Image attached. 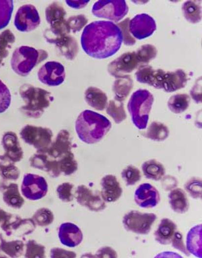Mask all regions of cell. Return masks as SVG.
Returning a JSON list of instances; mask_svg holds the SVG:
<instances>
[{
	"instance_id": "cell-1",
	"label": "cell",
	"mask_w": 202,
	"mask_h": 258,
	"mask_svg": "<svg viewBox=\"0 0 202 258\" xmlns=\"http://www.w3.org/2000/svg\"><path fill=\"white\" fill-rule=\"evenodd\" d=\"M122 37L118 25L110 21L98 20L88 24L83 29L81 43L82 49L89 56L107 58L120 48Z\"/></svg>"
},
{
	"instance_id": "cell-2",
	"label": "cell",
	"mask_w": 202,
	"mask_h": 258,
	"mask_svg": "<svg viewBox=\"0 0 202 258\" xmlns=\"http://www.w3.org/2000/svg\"><path fill=\"white\" fill-rule=\"evenodd\" d=\"M110 121L103 115L90 110L80 113L75 122V130L80 139L87 144L100 141L111 128Z\"/></svg>"
},
{
	"instance_id": "cell-3",
	"label": "cell",
	"mask_w": 202,
	"mask_h": 258,
	"mask_svg": "<svg viewBox=\"0 0 202 258\" xmlns=\"http://www.w3.org/2000/svg\"><path fill=\"white\" fill-rule=\"evenodd\" d=\"M19 94L24 104L20 108L25 116L37 119L41 116L54 100L52 93L45 89L30 84H23L19 88Z\"/></svg>"
},
{
	"instance_id": "cell-4",
	"label": "cell",
	"mask_w": 202,
	"mask_h": 258,
	"mask_svg": "<svg viewBox=\"0 0 202 258\" xmlns=\"http://www.w3.org/2000/svg\"><path fill=\"white\" fill-rule=\"evenodd\" d=\"M48 57L46 51L29 46H21L16 48L12 56L11 66L19 76H27L32 69Z\"/></svg>"
},
{
	"instance_id": "cell-5",
	"label": "cell",
	"mask_w": 202,
	"mask_h": 258,
	"mask_svg": "<svg viewBox=\"0 0 202 258\" xmlns=\"http://www.w3.org/2000/svg\"><path fill=\"white\" fill-rule=\"evenodd\" d=\"M153 102V95L144 89L135 91L128 100V111L132 122L139 129L146 128Z\"/></svg>"
},
{
	"instance_id": "cell-6",
	"label": "cell",
	"mask_w": 202,
	"mask_h": 258,
	"mask_svg": "<svg viewBox=\"0 0 202 258\" xmlns=\"http://www.w3.org/2000/svg\"><path fill=\"white\" fill-rule=\"evenodd\" d=\"M156 219L157 216L154 213L131 210L124 215L122 224L127 231L139 235H147Z\"/></svg>"
},
{
	"instance_id": "cell-7",
	"label": "cell",
	"mask_w": 202,
	"mask_h": 258,
	"mask_svg": "<svg viewBox=\"0 0 202 258\" xmlns=\"http://www.w3.org/2000/svg\"><path fill=\"white\" fill-rule=\"evenodd\" d=\"M128 10L124 0H99L93 5L92 13L97 17L117 22L124 18Z\"/></svg>"
},
{
	"instance_id": "cell-8",
	"label": "cell",
	"mask_w": 202,
	"mask_h": 258,
	"mask_svg": "<svg viewBox=\"0 0 202 258\" xmlns=\"http://www.w3.org/2000/svg\"><path fill=\"white\" fill-rule=\"evenodd\" d=\"M20 135L25 142L33 146L37 151L47 148L52 142V131L46 127L25 125L21 128Z\"/></svg>"
},
{
	"instance_id": "cell-9",
	"label": "cell",
	"mask_w": 202,
	"mask_h": 258,
	"mask_svg": "<svg viewBox=\"0 0 202 258\" xmlns=\"http://www.w3.org/2000/svg\"><path fill=\"white\" fill-rule=\"evenodd\" d=\"M40 23V19L38 11L35 6L31 4L20 6L14 18L15 27L22 32H28L35 30Z\"/></svg>"
},
{
	"instance_id": "cell-10",
	"label": "cell",
	"mask_w": 202,
	"mask_h": 258,
	"mask_svg": "<svg viewBox=\"0 0 202 258\" xmlns=\"http://www.w3.org/2000/svg\"><path fill=\"white\" fill-rule=\"evenodd\" d=\"M47 190V183L43 177L33 174L24 175L21 191L26 198L33 200L40 199L46 194Z\"/></svg>"
},
{
	"instance_id": "cell-11",
	"label": "cell",
	"mask_w": 202,
	"mask_h": 258,
	"mask_svg": "<svg viewBox=\"0 0 202 258\" xmlns=\"http://www.w3.org/2000/svg\"><path fill=\"white\" fill-rule=\"evenodd\" d=\"M139 64L136 52H127L110 62L107 66V71L111 76L118 78L128 75Z\"/></svg>"
},
{
	"instance_id": "cell-12",
	"label": "cell",
	"mask_w": 202,
	"mask_h": 258,
	"mask_svg": "<svg viewBox=\"0 0 202 258\" xmlns=\"http://www.w3.org/2000/svg\"><path fill=\"white\" fill-rule=\"evenodd\" d=\"M39 80L49 86H57L62 83L65 78L64 66L56 61H49L44 64L38 72Z\"/></svg>"
},
{
	"instance_id": "cell-13",
	"label": "cell",
	"mask_w": 202,
	"mask_h": 258,
	"mask_svg": "<svg viewBox=\"0 0 202 258\" xmlns=\"http://www.w3.org/2000/svg\"><path fill=\"white\" fill-rule=\"evenodd\" d=\"M72 143L69 132L65 129L61 130L53 142L46 148L39 150L52 160L58 162L63 156L71 152Z\"/></svg>"
},
{
	"instance_id": "cell-14",
	"label": "cell",
	"mask_w": 202,
	"mask_h": 258,
	"mask_svg": "<svg viewBox=\"0 0 202 258\" xmlns=\"http://www.w3.org/2000/svg\"><path fill=\"white\" fill-rule=\"evenodd\" d=\"M156 27L154 19L150 15L144 13L136 15L129 22V29L131 34L133 37L140 40L152 35Z\"/></svg>"
},
{
	"instance_id": "cell-15",
	"label": "cell",
	"mask_w": 202,
	"mask_h": 258,
	"mask_svg": "<svg viewBox=\"0 0 202 258\" xmlns=\"http://www.w3.org/2000/svg\"><path fill=\"white\" fill-rule=\"evenodd\" d=\"M134 200L140 207L151 208L157 206L160 201V195L158 190L151 184L143 183L136 189Z\"/></svg>"
},
{
	"instance_id": "cell-16",
	"label": "cell",
	"mask_w": 202,
	"mask_h": 258,
	"mask_svg": "<svg viewBox=\"0 0 202 258\" xmlns=\"http://www.w3.org/2000/svg\"><path fill=\"white\" fill-rule=\"evenodd\" d=\"M5 153L0 159L12 163L20 161L23 157V151L16 134L12 131L5 132L1 140Z\"/></svg>"
},
{
	"instance_id": "cell-17",
	"label": "cell",
	"mask_w": 202,
	"mask_h": 258,
	"mask_svg": "<svg viewBox=\"0 0 202 258\" xmlns=\"http://www.w3.org/2000/svg\"><path fill=\"white\" fill-rule=\"evenodd\" d=\"M76 198L80 204L93 211H100L106 207L105 201L102 199L101 193H94L83 185L78 187Z\"/></svg>"
},
{
	"instance_id": "cell-18",
	"label": "cell",
	"mask_w": 202,
	"mask_h": 258,
	"mask_svg": "<svg viewBox=\"0 0 202 258\" xmlns=\"http://www.w3.org/2000/svg\"><path fill=\"white\" fill-rule=\"evenodd\" d=\"M165 71L155 69L148 64L141 65L135 74L136 80L141 83L146 84L157 89H162V82Z\"/></svg>"
},
{
	"instance_id": "cell-19",
	"label": "cell",
	"mask_w": 202,
	"mask_h": 258,
	"mask_svg": "<svg viewBox=\"0 0 202 258\" xmlns=\"http://www.w3.org/2000/svg\"><path fill=\"white\" fill-rule=\"evenodd\" d=\"M101 195L105 202H115L122 194V189L114 175L109 174L104 176L101 180Z\"/></svg>"
},
{
	"instance_id": "cell-20",
	"label": "cell",
	"mask_w": 202,
	"mask_h": 258,
	"mask_svg": "<svg viewBox=\"0 0 202 258\" xmlns=\"http://www.w3.org/2000/svg\"><path fill=\"white\" fill-rule=\"evenodd\" d=\"M58 235L61 243L69 247L78 245L83 238L80 229L76 225L70 222L61 224L59 227Z\"/></svg>"
},
{
	"instance_id": "cell-21",
	"label": "cell",
	"mask_w": 202,
	"mask_h": 258,
	"mask_svg": "<svg viewBox=\"0 0 202 258\" xmlns=\"http://www.w3.org/2000/svg\"><path fill=\"white\" fill-rule=\"evenodd\" d=\"M188 79L187 74L182 69L165 71L162 89L167 93L175 92L184 87Z\"/></svg>"
},
{
	"instance_id": "cell-22",
	"label": "cell",
	"mask_w": 202,
	"mask_h": 258,
	"mask_svg": "<svg viewBox=\"0 0 202 258\" xmlns=\"http://www.w3.org/2000/svg\"><path fill=\"white\" fill-rule=\"evenodd\" d=\"M177 229V225L172 220L168 218H162L154 233L155 240L162 245L169 244Z\"/></svg>"
},
{
	"instance_id": "cell-23",
	"label": "cell",
	"mask_w": 202,
	"mask_h": 258,
	"mask_svg": "<svg viewBox=\"0 0 202 258\" xmlns=\"http://www.w3.org/2000/svg\"><path fill=\"white\" fill-rule=\"evenodd\" d=\"M54 44L60 54L68 60H73L78 54V42L75 38L70 35L60 38Z\"/></svg>"
},
{
	"instance_id": "cell-24",
	"label": "cell",
	"mask_w": 202,
	"mask_h": 258,
	"mask_svg": "<svg viewBox=\"0 0 202 258\" xmlns=\"http://www.w3.org/2000/svg\"><path fill=\"white\" fill-rule=\"evenodd\" d=\"M84 99L86 103L93 108L102 111L106 107L107 97L101 89L96 87H89L84 92Z\"/></svg>"
},
{
	"instance_id": "cell-25",
	"label": "cell",
	"mask_w": 202,
	"mask_h": 258,
	"mask_svg": "<svg viewBox=\"0 0 202 258\" xmlns=\"http://www.w3.org/2000/svg\"><path fill=\"white\" fill-rule=\"evenodd\" d=\"M171 208L177 213L183 214L189 207V202L185 192L181 188H175L168 195Z\"/></svg>"
},
{
	"instance_id": "cell-26",
	"label": "cell",
	"mask_w": 202,
	"mask_h": 258,
	"mask_svg": "<svg viewBox=\"0 0 202 258\" xmlns=\"http://www.w3.org/2000/svg\"><path fill=\"white\" fill-rule=\"evenodd\" d=\"M186 249L198 258H202V224L192 227L186 238Z\"/></svg>"
},
{
	"instance_id": "cell-27",
	"label": "cell",
	"mask_w": 202,
	"mask_h": 258,
	"mask_svg": "<svg viewBox=\"0 0 202 258\" xmlns=\"http://www.w3.org/2000/svg\"><path fill=\"white\" fill-rule=\"evenodd\" d=\"M133 87V80L130 76L116 78L112 85L114 99L123 101L127 98Z\"/></svg>"
},
{
	"instance_id": "cell-28",
	"label": "cell",
	"mask_w": 202,
	"mask_h": 258,
	"mask_svg": "<svg viewBox=\"0 0 202 258\" xmlns=\"http://www.w3.org/2000/svg\"><path fill=\"white\" fill-rule=\"evenodd\" d=\"M141 169L146 178L158 181L162 179L165 173V169L162 163L155 159H151L144 162Z\"/></svg>"
},
{
	"instance_id": "cell-29",
	"label": "cell",
	"mask_w": 202,
	"mask_h": 258,
	"mask_svg": "<svg viewBox=\"0 0 202 258\" xmlns=\"http://www.w3.org/2000/svg\"><path fill=\"white\" fill-rule=\"evenodd\" d=\"M169 135V130L164 123L154 121L151 123L143 136L154 141H162L166 139Z\"/></svg>"
},
{
	"instance_id": "cell-30",
	"label": "cell",
	"mask_w": 202,
	"mask_h": 258,
	"mask_svg": "<svg viewBox=\"0 0 202 258\" xmlns=\"http://www.w3.org/2000/svg\"><path fill=\"white\" fill-rule=\"evenodd\" d=\"M182 10L184 17L189 22L197 23L201 20V6L198 2L186 1L182 4Z\"/></svg>"
},
{
	"instance_id": "cell-31",
	"label": "cell",
	"mask_w": 202,
	"mask_h": 258,
	"mask_svg": "<svg viewBox=\"0 0 202 258\" xmlns=\"http://www.w3.org/2000/svg\"><path fill=\"white\" fill-rule=\"evenodd\" d=\"M3 198L8 206L15 208H20L24 202L16 183H11L5 188Z\"/></svg>"
},
{
	"instance_id": "cell-32",
	"label": "cell",
	"mask_w": 202,
	"mask_h": 258,
	"mask_svg": "<svg viewBox=\"0 0 202 258\" xmlns=\"http://www.w3.org/2000/svg\"><path fill=\"white\" fill-rule=\"evenodd\" d=\"M66 11L62 5L58 2L50 4L45 9V18L49 25L65 20Z\"/></svg>"
},
{
	"instance_id": "cell-33",
	"label": "cell",
	"mask_w": 202,
	"mask_h": 258,
	"mask_svg": "<svg viewBox=\"0 0 202 258\" xmlns=\"http://www.w3.org/2000/svg\"><path fill=\"white\" fill-rule=\"evenodd\" d=\"M190 102V97L187 94H177L170 97L167 106L173 113L181 114L188 108Z\"/></svg>"
},
{
	"instance_id": "cell-34",
	"label": "cell",
	"mask_w": 202,
	"mask_h": 258,
	"mask_svg": "<svg viewBox=\"0 0 202 258\" xmlns=\"http://www.w3.org/2000/svg\"><path fill=\"white\" fill-rule=\"evenodd\" d=\"M106 111L117 124L121 123L127 117L123 102L115 99L110 100L107 103Z\"/></svg>"
},
{
	"instance_id": "cell-35",
	"label": "cell",
	"mask_w": 202,
	"mask_h": 258,
	"mask_svg": "<svg viewBox=\"0 0 202 258\" xmlns=\"http://www.w3.org/2000/svg\"><path fill=\"white\" fill-rule=\"evenodd\" d=\"M15 41V35L10 30L6 29L0 33V67Z\"/></svg>"
},
{
	"instance_id": "cell-36",
	"label": "cell",
	"mask_w": 202,
	"mask_h": 258,
	"mask_svg": "<svg viewBox=\"0 0 202 258\" xmlns=\"http://www.w3.org/2000/svg\"><path fill=\"white\" fill-rule=\"evenodd\" d=\"M157 52L156 47L152 44H146L141 45L136 52L139 64H147L156 58Z\"/></svg>"
},
{
	"instance_id": "cell-37",
	"label": "cell",
	"mask_w": 202,
	"mask_h": 258,
	"mask_svg": "<svg viewBox=\"0 0 202 258\" xmlns=\"http://www.w3.org/2000/svg\"><path fill=\"white\" fill-rule=\"evenodd\" d=\"M61 173L69 175L74 173L78 168V164L72 152L65 155L58 161Z\"/></svg>"
},
{
	"instance_id": "cell-38",
	"label": "cell",
	"mask_w": 202,
	"mask_h": 258,
	"mask_svg": "<svg viewBox=\"0 0 202 258\" xmlns=\"http://www.w3.org/2000/svg\"><path fill=\"white\" fill-rule=\"evenodd\" d=\"M121 175L127 186L135 185L141 178L140 170L133 165H129L124 168L121 173Z\"/></svg>"
},
{
	"instance_id": "cell-39",
	"label": "cell",
	"mask_w": 202,
	"mask_h": 258,
	"mask_svg": "<svg viewBox=\"0 0 202 258\" xmlns=\"http://www.w3.org/2000/svg\"><path fill=\"white\" fill-rule=\"evenodd\" d=\"M13 8L12 0H0V30L8 24L11 18Z\"/></svg>"
},
{
	"instance_id": "cell-40",
	"label": "cell",
	"mask_w": 202,
	"mask_h": 258,
	"mask_svg": "<svg viewBox=\"0 0 202 258\" xmlns=\"http://www.w3.org/2000/svg\"><path fill=\"white\" fill-rule=\"evenodd\" d=\"M184 187L192 198L194 199L202 198V180L199 178L195 177L191 178L185 183Z\"/></svg>"
},
{
	"instance_id": "cell-41",
	"label": "cell",
	"mask_w": 202,
	"mask_h": 258,
	"mask_svg": "<svg viewBox=\"0 0 202 258\" xmlns=\"http://www.w3.org/2000/svg\"><path fill=\"white\" fill-rule=\"evenodd\" d=\"M2 250L11 257H18L22 254L24 244L21 240L4 242L1 246Z\"/></svg>"
},
{
	"instance_id": "cell-42",
	"label": "cell",
	"mask_w": 202,
	"mask_h": 258,
	"mask_svg": "<svg viewBox=\"0 0 202 258\" xmlns=\"http://www.w3.org/2000/svg\"><path fill=\"white\" fill-rule=\"evenodd\" d=\"M32 218L34 223L38 225L46 226L52 222L54 216L50 210L42 208L36 212Z\"/></svg>"
},
{
	"instance_id": "cell-43",
	"label": "cell",
	"mask_w": 202,
	"mask_h": 258,
	"mask_svg": "<svg viewBox=\"0 0 202 258\" xmlns=\"http://www.w3.org/2000/svg\"><path fill=\"white\" fill-rule=\"evenodd\" d=\"M68 28L74 33L80 31L87 23L88 19L83 14L72 16L67 20Z\"/></svg>"
},
{
	"instance_id": "cell-44",
	"label": "cell",
	"mask_w": 202,
	"mask_h": 258,
	"mask_svg": "<svg viewBox=\"0 0 202 258\" xmlns=\"http://www.w3.org/2000/svg\"><path fill=\"white\" fill-rule=\"evenodd\" d=\"M0 172L1 177L6 180H16L20 176L18 168L10 162L5 164H0Z\"/></svg>"
},
{
	"instance_id": "cell-45",
	"label": "cell",
	"mask_w": 202,
	"mask_h": 258,
	"mask_svg": "<svg viewBox=\"0 0 202 258\" xmlns=\"http://www.w3.org/2000/svg\"><path fill=\"white\" fill-rule=\"evenodd\" d=\"M44 247L34 240H29L26 243L25 257L43 258L44 257Z\"/></svg>"
},
{
	"instance_id": "cell-46",
	"label": "cell",
	"mask_w": 202,
	"mask_h": 258,
	"mask_svg": "<svg viewBox=\"0 0 202 258\" xmlns=\"http://www.w3.org/2000/svg\"><path fill=\"white\" fill-rule=\"evenodd\" d=\"M129 19L127 18L122 21L117 23L121 30L122 37V41L127 46H132L135 44L136 40L131 35L129 29Z\"/></svg>"
},
{
	"instance_id": "cell-47",
	"label": "cell",
	"mask_w": 202,
	"mask_h": 258,
	"mask_svg": "<svg viewBox=\"0 0 202 258\" xmlns=\"http://www.w3.org/2000/svg\"><path fill=\"white\" fill-rule=\"evenodd\" d=\"M11 101L9 89L0 79V113H3L9 108Z\"/></svg>"
},
{
	"instance_id": "cell-48",
	"label": "cell",
	"mask_w": 202,
	"mask_h": 258,
	"mask_svg": "<svg viewBox=\"0 0 202 258\" xmlns=\"http://www.w3.org/2000/svg\"><path fill=\"white\" fill-rule=\"evenodd\" d=\"M73 184L65 182L60 184L57 188V191L59 198L62 201L68 202L72 200V189Z\"/></svg>"
},
{
	"instance_id": "cell-49",
	"label": "cell",
	"mask_w": 202,
	"mask_h": 258,
	"mask_svg": "<svg viewBox=\"0 0 202 258\" xmlns=\"http://www.w3.org/2000/svg\"><path fill=\"white\" fill-rule=\"evenodd\" d=\"M171 242L173 247L180 251L186 256H190V253L183 243L182 236L180 232L176 231L175 232Z\"/></svg>"
},
{
	"instance_id": "cell-50",
	"label": "cell",
	"mask_w": 202,
	"mask_h": 258,
	"mask_svg": "<svg viewBox=\"0 0 202 258\" xmlns=\"http://www.w3.org/2000/svg\"><path fill=\"white\" fill-rule=\"evenodd\" d=\"M190 94L192 99L197 103L202 102V77H200L195 81V83L190 91Z\"/></svg>"
},
{
	"instance_id": "cell-51",
	"label": "cell",
	"mask_w": 202,
	"mask_h": 258,
	"mask_svg": "<svg viewBox=\"0 0 202 258\" xmlns=\"http://www.w3.org/2000/svg\"><path fill=\"white\" fill-rule=\"evenodd\" d=\"M162 186L165 191H170L175 189L178 185L177 179L171 175L164 176L162 178Z\"/></svg>"
},
{
	"instance_id": "cell-52",
	"label": "cell",
	"mask_w": 202,
	"mask_h": 258,
	"mask_svg": "<svg viewBox=\"0 0 202 258\" xmlns=\"http://www.w3.org/2000/svg\"><path fill=\"white\" fill-rule=\"evenodd\" d=\"M98 257L117 258L116 252L110 247L105 246L101 248L96 253Z\"/></svg>"
},
{
	"instance_id": "cell-53",
	"label": "cell",
	"mask_w": 202,
	"mask_h": 258,
	"mask_svg": "<svg viewBox=\"0 0 202 258\" xmlns=\"http://www.w3.org/2000/svg\"><path fill=\"white\" fill-rule=\"evenodd\" d=\"M51 257H75L76 254L73 252L67 251L65 250L54 248L51 251Z\"/></svg>"
},
{
	"instance_id": "cell-54",
	"label": "cell",
	"mask_w": 202,
	"mask_h": 258,
	"mask_svg": "<svg viewBox=\"0 0 202 258\" xmlns=\"http://www.w3.org/2000/svg\"><path fill=\"white\" fill-rule=\"evenodd\" d=\"M89 0H66L65 3L69 7L75 9H80L85 7Z\"/></svg>"
},
{
	"instance_id": "cell-55",
	"label": "cell",
	"mask_w": 202,
	"mask_h": 258,
	"mask_svg": "<svg viewBox=\"0 0 202 258\" xmlns=\"http://www.w3.org/2000/svg\"><path fill=\"white\" fill-rule=\"evenodd\" d=\"M7 216V215L6 213L4 211L0 209V222H1L2 220H3L4 221Z\"/></svg>"
}]
</instances>
